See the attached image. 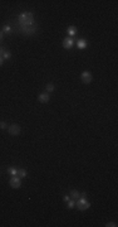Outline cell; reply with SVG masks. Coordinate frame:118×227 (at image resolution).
Listing matches in <instances>:
<instances>
[{
	"mask_svg": "<svg viewBox=\"0 0 118 227\" xmlns=\"http://www.w3.org/2000/svg\"><path fill=\"white\" fill-rule=\"evenodd\" d=\"M3 41V32H0V42Z\"/></svg>",
	"mask_w": 118,
	"mask_h": 227,
	"instance_id": "21",
	"label": "cell"
},
{
	"mask_svg": "<svg viewBox=\"0 0 118 227\" xmlns=\"http://www.w3.org/2000/svg\"><path fill=\"white\" fill-rule=\"evenodd\" d=\"M8 173L12 174L13 177H15V175H18V169H15V168H8Z\"/></svg>",
	"mask_w": 118,
	"mask_h": 227,
	"instance_id": "12",
	"label": "cell"
},
{
	"mask_svg": "<svg viewBox=\"0 0 118 227\" xmlns=\"http://www.w3.org/2000/svg\"><path fill=\"white\" fill-rule=\"evenodd\" d=\"M70 197H72L73 199H78V198L80 197V193H79L77 189H73V191L70 192Z\"/></svg>",
	"mask_w": 118,
	"mask_h": 227,
	"instance_id": "11",
	"label": "cell"
},
{
	"mask_svg": "<svg viewBox=\"0 0 118 227\" xmlns=\"http://www.w3.org/2000/svg\"><path fill=\"white\" fill-rule=\"evenodd\" d=\"M74 206H75V202H74V201H70V199H69V201H68V204H67V207H68L69 209H72V208H73Z\"/></svg>",
	"mask_w": 118,
	"mask_h": 227,
	"instance_id": "16",
	"label": "cell"
},
{
	"mask_svg": "<svg viewBox=\"0 0 118 227\" xmlns=\"http://www.w3.org/2000/svg\"><path fill=\"white\" fill-rule=\"evenodd\" d=\"M73 44H74V41H73L70 37H68V38H65V39L63 41V47H64L65 49H70V48L73 47Z\"/></svg>",
	"mask_w": 118,
	"mask_h": 227,
	"instance_id": "7",
	"label": "cell"
},
{
	"mask_svg": "<svg viewBox=\"0 0 118 227\" xmlns=\"http://www.w3.org/2000/svg\"><path fill=\"white\" fill-rule=\"evenodd\" d=\"M20 131H22V128H20L19 125H17V124H12V125L9 126V133H10V135L17 136V135L20 134Z\"/></svg>",
	"mask_w": 118,
	"mask_h": 227,
	"instance_id": "4",
	"label": "cell"
},
{
	"mask_svg": "<svg viewBox=\"0 0 118 227\" xmlns=\"http://www.w3.org/2000/svg\"><path fill=\"white\" fill-rule=\"evenodd\" d=\"M75 206H77L80 211H85V209H88V208L90 207V203L85 199V197H84V196H82V197H79V198L77 199Z\"/></svg>",
	"mask_w": 118,
	"mask_h": 227,
	"instance_id": "2",
	"label": "cell"
},
{
	"mask_svg": "<svg viewBox=\"0 0 118 227\" xmlns=\"http://www.w3.org/2000/svg\"><path fill=\"white\" fill-rule=\"evenodd\" d=\"M10 57H12V53H10V52L5 51V52L3 53V59H9Z\"/></svg>",
	"mask_w": 118,
	"mask_h": 227,
	"instance_id": "15",
	"label": "cell"
},
{
	"mask_svg": "<svg viewBox=\"0 0 118 227\" xmlns=\"http://www.w3.org/2000/svg\"><path fill=\"white\" fill-rule=\"evenodd\" d=\"M4 32H5V33H10V32H12V27H10V25H5V27H4Z\"/></svg>",
	"mask_w": 118,
	"mask_h": 227,
	"instance_id": "17",
	"label": "cell"
},
{
	"mask_svg": "<svg viewBox=\"0 0 118 227\" xmlns=\"http://www.w3.org/2000/svg\"><path fill=\"white\" fill-rule=\"evenodd\" d=\"M54 91V85L53 83H48L47 85V92L49 93V92H53Z\"/></svg>",
	"mask_w": 118,
	"mask_h": 227,
	"instance_id": "14",
	"label": "cell"
},
{
	"mask_svg": "<svg viewBox=\"0 0 118 227\" xmlns=\"http://www.w3.org/2000/svg\"><path fill=\"white\" fill-rule=\"evenodd\" d=\"M10 187H13V188H15V189H18V188H20L22 187V182H20V178L19 177H13L12 179H10Z\"/></svg>",
	"mask_w": 118,
	"mask_h": 227,
	"instance_id": "6",
	"label": "cell"
},
{
	"mask_svg": "<svg viewBox=\"0 0 118 227\" xmlns=\"http://www.w3.org/2000/svg\"><path fill=\"white\" fill-rule=\"evenodd\" d=\"M19 22H20V25H30V24H34V20H33V14L29 13V12H25L23 14H20L19 17Z\"/></svg>",
	"mask_w": 118,
	"mask_h": 227,
	"instance_id": "1",
	"label": "cell"
},
{
	"mask_svg": "<svg viewBox=\"0 0 118 227\" xmlns=\"http://www.w3.org/2000/svg\"><path fill=\"white\" fill-rule=\"evenodd\" d=\"M38 100H39L40 102L47 103V102L50 100V96H49V93H48V92H44V93H40V95L38 96Z\"/></svg>",
	"mask_w": 118,
	"mask_h": 227,
	"instance_id": "8",
	"label": "cell"
},
{
	"mask_svg": "<svg viewBox=\"0 0 118 227\" xmlns=\"http://www.w3.org/2000/svg\"><path fill=\"white\" fill-rule=\"evenodd\" d=\"M22 27V30L24 34H34L37 32V25L35 24H30V25H20Z\"/></svg>",
	"mask_w": 118,
	"mask_h": 227,
	"instance_id": "3",
	"label": "cell"
},
{
	"mask_svg": "<svg viewBox=\"0 0 118 227\" xmlns=\"http://www.w3.org/2000/svg\"><path fill=\"white\" fill-rule=\"evenodd\" d=\"M63 199H64L65 202H68V201L70 199V197H69V196H64V198H63Z\"/></svg>",
	"mask_w": 118,
	"mask_h": 227,
	"instance_id": "20",
	"label": "cell"
},
{
	"mask_svg": "<svg viewBox=\"0 0 118 227\" xmlns=\"http://www.w3.org/2000/svg\"><path fill=\"white\" fill-rule=\"evenodd\" d=\"M2 66H3V58L0 57V67H2Z\"/></svg>",
	"mask_w": 118,
	"mask_h": 227,
	"instance_id": "22",
	"label": "cell"
},
{
	"mask_svg": "<svg viewBox=\"0 0 118 227\" xmlns=\"http://www.w3.org/2000/svg\"><path fill=\"white\" fill-rule=\"evenodd\" d=\"M77 47H78L79 49H84V48L87 47V41H85V39H78Z\"/></svg>",
	"mask_w": 118,
	"mask_h": 227,
	"instance_id": "9",
	"label": "cell"
},
{
	"mask_svg": "<svg viewBox=\"0 0 118 227\" xmlns=\"http://www.w3.org/2000/svg\"><path fill=\"white\" fill-rule=\"evenodd\" d=\"M67 33L69 34V37H73V35H75V34H77V28L72 25V27H69V28L67 29Z\"/></svg>",
	"mask_w": 118,
	"mask_h": 227,
	"instance_id": "10",
	"label": "cell"
},
{
	"mask_svg": "<svg viewBox=\"0 0 118 227\" xmlns=\"http://www.w3.org/2000/svg\"><path fill=\"white\" fill-rule=\"evenodd\" d=\"M18 175H19V178H25L27 177V170L25 169H19L18 170Z\"/></svg>",
	"mask_w": 118,
	"mask_h": 227,
	"instance_id": "13",
	"label": "cell"
},
{
	"mask_svg": "<svg viewBox=\"0 0 118 227\" xmlns=\"http://www.w3.org/2000/svg\"><path fill=\"white\" fill-rule=\"evenodd\" d=\"M105 226H107V227H115V226H117V223H114V222H108Z\"/></svg>",
	"mask_w": 118,
	"mask_h": 227,
	"instance_id": "18",
	"label": "cell"
},
{
	"mask_svg": "<svg viewBox=\"0 0 118 227\" xmlns=\"http://www.w3.org/2000/svg\"><path fill=\"white\" fill-rule=\"evenodd\" d=\"M80 80H82V82L83 83H85V85H88V83H90L92 82V74H90V72H88V71H85V72H83L82 73V76H80Z\"/></svg>",
	"mask_w": 118,
	"mask_h": 227,
	"instance_id": "5",
	"label": "cell"
},
{
	"mask_svg": "<svg viewBox=\"0 0 118 227\" xmlns=\"http://www.w3.org/2000/svg\"><path fill=\"white\" fill-rule=\"evenodd\" d=\"M8 126H7V123H4V121H2L0 123V129H7Z\"/></svg>",
	"mask_w": 118,
	"mask_h": 227,
	"instance_id": "19",
	"label": "cell"
}]
</instances>
